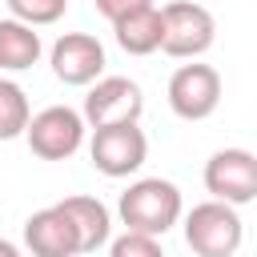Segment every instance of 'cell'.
I'll return each instance as SVG.
<instances>
[{"instance_id": "8fae6325", "label": "cell", "mask_w": 257, "mask_h": 257, "mask_svg": "<svg viewBox=\"0 0 257 257\" xmlns=\"http://www.w3.org/2000/svg\"><path fill=\"white\" fill-rule=\"evenodd\" d=\"M56 209L72 221L76 241H80V253H96L112 237V217H108V209L96 197H64Z\"/></svg>"}, {"instance_id": "277c9868", "label": "cell", "mask_w": 257, "mask_h": 257, "mask_svg": "<svg viewBox=\"0 0 257 257\" xmlns=\"http://www.w3.org/2000/svg\"><path fill=\"white\" fill-rule=\"evenodd\" d=\"M24 137L40 161H68L84 145V116L68 104H48L36 116H28Z\"/></svg>"}, {"instance_id": "8992f818", "label": "cell", "mask_w": 257, "mask_h": 257, "mask_svg": "<svg viewBox=\"0 0 257 257\" xmlns=\"http://www.w3.org/2000/svg\"><path fill=\"white\" fill-rule=\"evenodd\" d=\"M205 189L213 193V201L225 205H249L257 197V157L249 149H221L209 157L205 165Z\"/></svg>"}, {"instance_id": "9a60e30c", "label": "cell", "mask_w": 257, "mask_h": 257, "mask_svg": "<svg viewBox=\"0 0 257 257\" xmlns=\"http://www.w3.org/2000/svg\"><path fill=\"white\" fill-rule=\"evenodd\" d=\"M4 4H8L12 20L32 24V28H40V24H56V20L64 16V8H68V0H4Z\"/></svg>"}, {"instance_id": "4fadbf2b", "label": "cell", "mask_w": 257, "mask_h": 257, "mask_svg": "<svg viewBox=\"0 0 257 257\" xmlns=\"http://www.w3.org/2000/svg\"><path fill=\"white\" fill-rule=\"evenodd\" d=\"M40 52H44V44H40V32H32V24L0 20V68H8V72L32 68L40 60Z\"/></svg>"}, {"instance_id": "5bb4252c", "label": "cell", "mask_w": 257, "mask_h": 257, "mask_svg": "<svg viewBox=\"0 0 257 257\" xmlns=\"http://www.w3.org/2000/svg\"><path fill=\"white\" fill-rule=\"evenodd\" d=\"M28 116H32V108H28L24 88L16 80H0V141L20 137L28 128Z\"/></svg>"}, {"instance_id": "e0dca14e", "label": "cell", "mask_w": 257, "mask_h": 257, "mask_svg": "<svg viewBox=\"0 0 257 257\" xmlns=\"http://www.w3.org/2000/svg\"><path fill=\"white\" fill-rule=\"evenodd\" d=\"M153 0H96V12L104 16V20H120V16H128V12H141V8H149Z\"/></svg>"}, {"instance_id": "3957f363", "label": "cell", "mask_w": 257, "mask_h": 257, "mask_svg": "<svg viewBox=\"0 0 257 257\" xmlns=\"http://www.w3.org/2000/svg\"><path fill=\"white\" fill-rule=\"evenodd\" d=\"M217 40V20L205 4L193 0H177L161 8V48L177 60H193L201 52H209Z\"/></svg>"}, {"instance_id": "ba28073f", "label": "cell", "mask_w": 257, "mask_h": 257, "mask_svg": "<svg viewBox=\"0 0 257 257\" xmlns=\"http://www.w3.org/2000/svg\"><path fill=\"white\" fill-rule=\"evenodd\" d=\"M221 104V76L209 64H181L169 76V108L181 120H205Z\"/></svg>"}, {"instance_id": "7c38bea8", "label": "cell", "mask_w": 257, "mask_h": 257, "mask_svg": "<svg viewBox=\"0 0 257 257\" xmlns=\"http://www.w3.org/2000/svg\"><path fill=\"white\" fill-rule=\"evenodd\" d=\"M112 32H116V44L128 52V56H149L161 48V8H141V12H128L120 20H112Z\"/></svg>"}, {"instance_id": "6da1fadb", "label": "cell", "mask_w": 257, "mask_h": 257, "mask_svg": "<svg viewBox=\"0 0 257 257\" xmlns=\"http://www.w3.org/2000/svg\"><path fill=\"white\" fill-rule=\"evenodd\" d=\"M181 189L173 181H161V177H141L133 181L124 193H120V221L124 229L133 233H149V237H165L177 221H181Z\"/></svg>"}, {"instance_id": "7a4b0ae2", "label": "cell", "mask_w": 257, "mask_h": 257, "mask_svg": "<svg viewBox=\"0 0 257 257\" xmlns=\"http://www.w3.org/2000/svg\"><path fill=\"white\" fill-rule=\"evenodd\" d=\"M245 225L233 205L225 201H201L185 217V241L197 257H233L241 249Z\"/></svg>"}, {"instance_id": "9c48e42d", "label": "cell", "mask_w": 257, "mask_h": 257, "mask_svg": "<svg viewBox=\"0 0 257 257\" xmlns=\"http://www.w3.org/2000/svg\"><path fill=\"white\" fill-rule=\"evenodd\" d=\"M48 64H52L56 80L80 88V84H92V80L100 76V68H104V48H100V40L88 36V32H64V36L52 44Z\"/></svg>"}, {"instance_id": "ac0fdd59", "label": "cell", "mask_w": 257, "mask_h": 257, "mask_svg": "<svg viewBox=\"0 0 257 257\" xmlns=\"http://www.w3.org/2000/svg\"><path fill=\"white\" fill-rule=\"evenodd\" d=\"M0 257H20V249H16L12 241H4V237H0Z\"/></svg>"}, {"instance_id": "5b68a950", "label": "cell", "mask_w": 257, "mask_h": 257, "mask_svg": "<svg viewBox=\"0 0 257 257\" xmlns=\"http://www.w3.org/2000/svg\"><path fill=\"white\" fill-rule=\"evenodd\" d=\"M92 165L104 177H128L145 165L149 157V137L141 133L137 120H120V124H100L92 128V145H88Z\"/></svg>"}, {"instance_id": "2e32d148", "label": "cell", "mask_w": 257, "mask_h": 257, "mask_svg": "<svg viewBox=\"0 0 257 257\" xmlns=\"http://www.w3.org/2000/svg\"><path fill=\"white\" fill-rule=\"evenodd\" d=\"M108 257H165V249H161V241H157V237L124 229L120 237H112V241H108Z\"/></svg>"}, {"instance_id": "52a82bcc", "label": "cell", "mask_w": 257, "mask_h": 257, "mask_svg": "<svg viewBox=\"0 0 257 257\" xmlns=\"http://www.w3.org/2000/svg\"><path fill=\"white\" fill-rule=\"evenodd\" d=\"M145 112V96L141 84L128 76H96L88 96H84V124L100 128V124H120V120H141Z\"/></svg>"}, {"instance_id": "30bf717a", "label": "cell", "mask_w": 257, "mask_h": 257, "mask_svg": "<svg viewBox=\"0 0 257 257\" xmlns=\"http://www.w3.org/2000/svg\"><path fill=\"white\" fill-rule=\"evenodd\" d=\"M24 245L32 257H76L80 253L76 229L56 205H48L24 221Z\"/></svg>"}]
</instances>
